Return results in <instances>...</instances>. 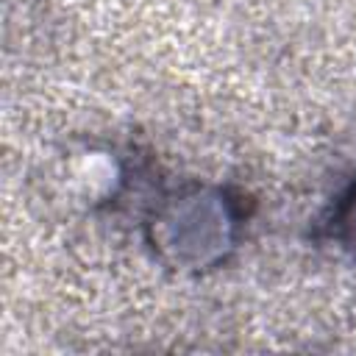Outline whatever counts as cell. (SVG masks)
Here are the masks:
<instances>
[{
    "mask_svg": "<svg viewBox=\"0 0 356 356\" xmlns=\"http://www.w3.org/2000/svg\"><path fill=\"white\" fill-rule=\"evenodd\" d=\"M159 200L161 206L153 203L147 211L145 231L153 250L172 253L175 267H192V248L195 270L225 261L253 214L248 195L217 184L164 186Z\"/></svg>",
    "mask_w": 356,
    "mask_h": 356,
    "instance_id": "cell-1",
    "label": "cell"
},
{
    "mask_svg": "<svg viewBox=\"0 0 356 356\" xmlns=\"http://www.w3.org/2000/svg\"><path fill=\"white\" fill-rule=\"evenodd\" d=\"M314 239L356 261V175L331 197L314 222Z\"/></svg>",
    "mask_w": 356,
    "mask_h": 356,
    "instance_id": "cell-2",
    "label": "cell"
}]
</instances>
